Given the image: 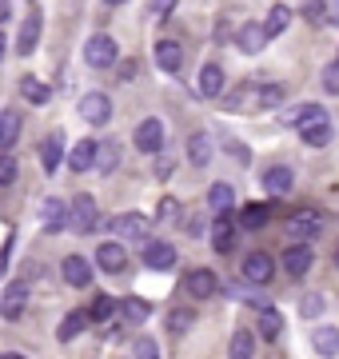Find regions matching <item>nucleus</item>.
<instances>
[{
  "instance_id": "nucleus-1",
  "label": "nucleus",
  "mask_w": 339,
  "mask_h": 359,
  "mask_svg": "<svg viewBox=\"0 0 339 359\" xmlns=\"http://www.w3.org/2000/svg\"><path fill=\"white\" fill-rule=\"evenodd\" d=\"M284 96H287L284 84H235V88L223 96V108H228V112H244V108L260 112V108L284 104Z\"/></svg>"
},
{
  "instance_id": "nucleus-2",
  "label": "nucleus",
  "mask_w": 339,
  "mask_h": 359,
  "mask_svg": "<svg viewBox=\"0 0 339 359\" xmlns=\"http://www.w3.org/2000/svg\"><path fill=\"white\" fill-rule=\"evenodd\" d=\"M100 224V212H96V200L88 192H80L72 204H68V228L72 231H96Z\"/></svg>"
},
{
  "instance_id": "nucleus-3",
  "label": "nucleus",
  "mask_w": 339,
  "mask_h": 359,
  "mask_svg": "<svg viewBox=\"0 0 339 359\" xmlns=\"http://www.w3.org/2000/svg\"><path fill=\"white\" fill-rule=\"evenodd\" d=\"M112 231H116V240H148L152 236V219L140 216V212H124V216L112 219Z\"/></svg>"
},
{
  "instance_id": "nucleus-4",
  "label": "nucleus",
  "mask_w": 339,
  "mask_h": 359,
  "mask_svg": "<svg viewBox=\"0 0 339 359\" xmlns=\"http://www.w3.org/2000/svg\"><path fill=\"white\" fill-rule=\"evenodd\" d=\"M319 231H324V216L312 212V208H303V212H296V216H287V236H291V240H303V244H307V240H315Z\"/></svg>"
},
{
  "instance_id": "nucleus-5",
  "label": "nucleus",
  "mask_w": 339,
  "mask_h": 359,
  "mask_svg": "<svg viewBox=\"0 0 339 359\" xmlns=\"http://www.w3.org/2000/svg\"><path fill=\"white\" fill-rule=\"evenodd\" d=\"M84 60H88L92 68H112L116 65V40L104 36V32H96V36L84 44Z\"/></svg>"
},
{
  "instance_id": "nucleus-6",
  "label": "nucleus",
  "mask_w": 339,
  "mask_h": 359,
  "mask_svg": "<svg viewBox=\"0 0 339 359\" xmlns=\"http://www.w3.org/2000/svg\"><path fill=\"white\" fill-rule=\"evenodd\" d=\"M25 308H28V283L25 280L8 283V287H4V295H0V316H4V320H20V316H25Z\"/></svg>"
},
{
  "instance_id": "nucleus-7",
  "label": "nucleus",
  "mask_w": 339,
  "mask_h": 359,
  "mask_svg": "<svg viewBox=\"0 0 339 359\" xmlns=\"http://www.w3.org/2000/svg\"><path fill=\"white\" fill-rule=\"evenodd\" d=\"M184 287H188L192 299H212V295L220 292V280H216V271L212 268H196V271H188Z\"/></svg>"
},
{
  "instance_id": "nucleus-8",
  "label": "nucleus",
  "mask_w": 339,
  "mask_h": 359,
  "mask_svg": "<svg viewBox=\"0 0 339 359\" xmlns=\"http://www.w3.org/2000/svg\"><path fill=\"white\" fill-rule=\"evenodd\" d=\"M80 116L88 124H108L112 120V100L104 92H88V96H80Z\"/></svg>"
},
{
  "instance_id": "nucleus-9",
  "label": "nucleus",
  "mask_w": 339,
  "mask_h": 359,
  "mask_svg": "<svg viewBox=\"0 0 339 359\" xmlns=\"http://www.w3.org/2000/svg\"><path fill=\"white\" fill-rule=\"evenodd\" d=\"M212 248L220 252V256H228L235 248V219H232V208L228 212H220L216 216V224H212Z\"/></svg>"
},
{
  "instance_id": "nucleus-10",
  "label": "nucleus",
  "mask_w": 339,
  "mask_h": 359,
  "mask_svg": "<svg viewBox=\"0 0 339 359\" xmlns=\"http://www.w3.org/2000/svg\"><path fill=\"white\" fill-rule=\"evenodd\" d=\"M300 136H303V144H307V148H327V144H331V136H335V132H331V120H327V112L324 116H312L307 124H300Z\"/></svg>"
},
{
  "instance_id": "nucleus-11",
  "label": "nucleus",
  "mask_w": 339,
  "mask_h": 359,
  "mask_svg": "<svg viewBox=\"0 0 339 359\" xmlns=\"http://www.w3.org/2000/svg\"><path fill=\"white\" fill-rule=\"evenodd\" d=\"M272 271H275V259L268 256V252H251L248 259H244V280L248 283H272Z\"/></svg>"
},
{
  "instance_id": "nucleus-12",
  "label": "nucleus",
  "mask_w": 339,
  "mask_h": 359,
  "mask_svg": "<svg viewBox=\"0 0 339 359\" xmlns=\"http://www.w3.org/2000/svg\"><path fill=\"white\" fill-rule=\"evenodd\" d=\"M132 140H136L140 152H160V148H164V124H160V120H140Z\"/></svg>"
},
{
  "instance_id": "nucleus-13",
  "label": "nucleus",
  "mask_w": 339,
  "mask_h": 359,
  "mask_svg": "<svg viewBox=\"0 0 339 359\" xmlns=\"http://www.w3.org/2000/svg\"><path fill=\"white\" fill-rule=\"evenodd\" d=\"M312 248L303 244V240H296V244L284 252V271L287 276H307V268H312Z\"/></svg>"
},
{
  "instance_id": "nucleus-14",
  "label": "nucleus",
  "mask_w": 339,
  "mask_h": 359,
  "mask_svg": "<svg viewBox=\"0 0 339 359\" xmlns=\"http://www.w3.org/2000/svg\"><path fill=\"white\" fill-rule=\"evenodd\" d=\"M40 28H44V20H40V13H32L20 25V36H16V56H32V48L40 44Z\"/></svg>"
},
{
  "instance_id": "nucleus-15",
  "label": "nucleus",
  "mask_w": 339,
  "mask_h": 359,
  "mask_svg": "<svg viewBox=\"0 0 339 359\" xmlns=\"http://www.w3.org/2000/svg\"><path fill=\"white\" fill-rule=\"evenodd\" d=\"M96 264L104 271H124L128 268V248L124 244H100L96 248Z\"/></svg>"
},
{
  "instance_id": "nucleus-16",
  "label": "nucleus",
  "mask_w": 339,
  "mask_h": 359,
  "mask_svg": "<svg viewBox=\"0 0 339 359\" xmlns=\"http://www.w3.org/2000/svg\"><path fill=\"white\" fill-rule=\"evenodd\" d=\"M60 271H64V280L72 283V287H88V280H92V264L84 256H64Z\"/></svg>"
},
{
  "instance_id": "nucleus-17",
  "label": "nucleus",
  "mask_w": 339,
  "mask_h": 359,
  "mask_svg": "<svg viewBox=\"0 0 339 359\" xmlns=\"http://www.w3.org/2000/svg\"><path fill=\"white\" fill-rule=\"evenodd\" d=\"M268 219H272V208L268 204H248V208H240L235 224L244 231H260V228H268Z\"/></svg>"
},
{
  "instance_id": "nucleus-18",
  "label": "nucleus",
  "mask_w": 339,
  "mask_h": 359,
  "mask_svg": "<svg viewBox=\"0 0 339 359\" xmlns=\"http://www.w3.org/2000/svg\"><path fill=\"white\" fill-rule=\"evenodd\" d=\"M68 168H72V172H88V168H96V140H76L72 144Z\"/></svg>"
},
{
  "instance_id": "nucleus-19",
  "label": "nucleus",
  "mask_w": 339,
  "mask_h": 359,
  "mask_svg": "<svg viewBox=\"0 0 339 359\" xmlns=\"http://www.w3.org/2000/svg\"><path fill=\"white\" fill-rule=\"evenodd\" d=\"M291 184H296V176H291V168H284V164H275V168L263 172V188H268L272 196H287Z\"/></svg>"
},
{
  "instance_id": "nucleus-20",
  "label": "nucleus",
  "mask_w": 339,
  "mask_h": 359,
  "mask_svg": "<svg viewBox=\"0 0 339 359\" xmlns=\"http://www.w3.org/2000/svg\"><path fill=\"white\" fill-rule=\"evenodd\" d=\"M144 264H148L152 271L172 268V264H176V248L164 244V240H160V244H148V248H144Z\"/></svg>"
},
{
  "instance_id": "nucleus-21",
  "label": "nucleus",
  "mask_w": 339,
  "mask_h": 359,
  "mask_svg": "<svg viewBox=\"0 0 339 359\" xmlns=\"http://www.w3.org/2000/svg\"><path fill=\"white\" fill-rule=\"evenodd\" d=\"M235 44H240V52L256 56V52H263V44H268V32H263V25H244L240 36H235Z\"/></svg>"
},
{
  "instance_id": "nucleus-22",
  "label": "nucleus",
  "mask_w": 339,
  "mask_h": 359,
  "mask_svg": "<svg viewBox=\"0 0 339 359\" xmlns=\"http://www.w3.org/2000/svg\"><path fill=\"white\" fill-rule=\"evenodd\" d=\"M40 224H44V231H60L68 224V208L64 200H44V208H40Z\"/></svg>"
},
{
  "instance_id": "nucleus-23",
  "label": "nucleus",
  "mask_w": 339,
  "mask_h": 359,
  "mask_svg": "<svg viewBox=\"0 0 339 359\" xmlns=\"http://www.w3.org/2000/svg\"><path fill=\"white\" fill-rule=\"evenodd\" d=\"M156 65L164 68V72H180L184 48L176 44V40H160V44H156Z\"/></svg>"
},
{
  "instance_id": "nucleus-24",
  "label": "nucleus",
  "mask_w": 339,
  "mask_h": 359,
  "mask_svg": "<svg viewBox=\"0 0 339 359\" xmlns=\"http://www.w3.org/2000/svg\"><path fill=\"white\" fill-rule=\"evenodd\" d=\"M256 332H260V339H279V332H284V316H279V311H275L272 304H263Z\"/></svg>"
},
{
  "instance_id": "nucleus-25",
  "label": "nucleus",
  "mask_w": 339,
  "mask_h": 359,
  "mask_svg": "<svg viewBox=\"0 0 339 359\" xmlns=\"http://www.w3.org/2000/svg\"><path fill=\"white\" fill-rule=\"evenodd\" d=\"M200 96H208V100L223 96V68L220 65H204V72H200Z\"/></svg>"
},
{
  "instance_id": "nucleus-26",
  "label": "nucleus",
  "mask_w": 339,
  "mask_h": 359,
  "mask_svg": "<svg viewBox=\"0 0 339 359\" xmlns=\"http://www.w3.org/2000/svg\"><path fill=\"white\" fill-rule=\"evenodd\" d=\"M88 327V316L84 311H68L64 320H60V327H56V339L60 344H68V339H80V332Z\"/></svg>"
},
{
  "instance_id": "nucleus-27",
  "label": "nucleus",
  "mask_w": 339,
  "mask_h": 359,
  "mask_svg": "<svg viewBox=\"0 0 339 359\" xmlns=\"http://www.w3.org/2000/svg\"><path fill=\"white\" fill-rule=\"evenodd\" d=\"M16 136H20V112H0V152H8L16 144Z\"/></svg>"
},
{
  "instance_id": "nucleus-28",
  "label": "nucleus",
  "mask_w": 339,
  "mask_h": 359,
  "mask_svg": "<svg viewBox=\"0 0 339 359\" xmlns=\"http://www.w3.org/2000/svg\"><path fill=\"white\" fill-rule=\"evenodd\" d=\"M112 311H116V304H112V295L96 292V295H92V304H88V311H84V316H88V323H104L108 316H112Z\"/></svg>"
},
{
  "instance_id": "nucleus-29",
  "label": "nucleus",
  "mask_w": 339,
  "mask_h": 359,
  "mask_svg": "<svg viewBox=\"0 0 339 359\" xmlns=\"http://www.w3.org/2000/svg\"><path fill=\"white\" fill-rule=\"evenodd\" d=\"M312 116H324V108H319V104H296V108L284 112V124L287 128H300V124H307Z\"/></svg>"
},
{
  "instance_id": "nucleus-30",
  "label": "nucleus",
  "mask_w": 339,
  "mask_h": 359,
  "mask_svg": "<svg viewBox=\"0 0 339 359\" xmlns=\"http://www.w3.org/2000/svg\"><path fill=\"white\" fill-rule=\"evenodd\" d=\"M188 160H192L196 168H204L212 160V140L204 136V132H196V136L188 140Z\"/></svg>"
},
{
  "instance_id": "nucleus-31",
  "label": "nucleus",
  "mask_w": 339,
  "mask_h": 359,
  "mask_svg": "<svg viewBox=\"0 0 339 359\" xmlns=\"http://www.w3.org/2000/svg\"><path fill=\"white\" fill-rule=\"evenodd\" d=\"M232 204H235L232 184H212V188H208V208H212V212H228Z\"/></svg>"
},
{
  "instance_id": "nucleus-32",
  "label": "nucleus",
  "mask_w": 339,
  "mask_h": 359,
  "mask_svg": "<svg viewBox=\"0 0 339 359\" xmlns=\"http://www.w3.org/2000/svg\"><path fill=\"white\" fill-rule=\"evenodd\" d=\"M291 25V8H284V4H275L272 13H268V20H263V32H268V40L279 36L284 28Z\"/></svg>"
},
{
  "instance_id": "nucleus-33",
  "label": "nucleus",
  "mask_w": 339,
  "mask_h": 359,
  "mask_svg": "<svg viewBox=\"0 0 339 359\" xmlns=\"http://www.w3.org/2000/svg\"><path fill=\"white\" fill-rule=\"evenodd\" d=\"M312 347L319 351V355H335L339 351V332L335 327H319V332L312 335Z\"/></svg>"
},
{
  "instance_id": "nucleus-34",
  "label": "nucleus",
  "mask_w": 339,
  "mask_h": 359,
  "mask_svg": "<svg viewBox=\"0 0 339 359\" xmlns=\"http://www.w3.org/2000/svg\"><path fill=\"white\" fill-rule=\"evenodd\" d=\"M120 316H124L128 323H144L148 316H152V308H148V299H136V295H132V299L120 304Z\"/></svg>"
},
{
  "instance_id": "nucleus-35",
  "label": "nucleus",
  "mask_w": 339,
  "mask_h": 359,
  "mask_svg": "<svg viewBox=\"0 0 339 359\" xmlns=\"http://www.w3.org/2000/svg\"><path fill=\"white\" fill-rule=\"evenodd\" d=\"M120 160V144L108 140V144H96V172H112Z\"/></svg>"
},
{
  "instance_id": "nucleus-36",
  "label": "nucleus",
  "mask_w": 339,
  "mask_h": 359,
  "mask_svg": "<svg viewBox=\"0 0 339 359\" xmlns=\"http://www.w3.org/2000/svg\"><path fill=\"white\" fill-rule=\"evenodd\" d=\"M20 96L28 104H48V84H40L36 76H25L20 80Z\"/></svg>"
},
{
  "instance_id": "nucleus-37",
  "label": "nucleus",
  "mask_w": 339,
  "mask_h": 359,
  "mask_svg": "<svg viewBox=\"0 0 339 359\" xmlns=\"http://www.w3.org/2000/svg\"><path fill=\"white\" fill-rule=\"evenodd\" d=\"M232 355L235 359H251L256 355V335L251 332H235L232 335Z\"/></svg>"
},
{
  "instance_id": "nucleus-38",
  "label": "nucleus",
  "mask_w": 339,
  "mask_h": 359,
  "mask_svg": "<svg viewBox=\"0 0 339 359\" xmlns=\"http://www.w3.org/2000/svg\"><path fill=\"white\" fill-rule=\"evenodd\" d=\"M192 327V308H176L168 311V335H184Z\"/></svg>"
},
{
  "instance_id": "nucleus-39",
  "label": "nucleus",
  "mask_w": 339,
  "mask_h": 359,
  "mask_svg": "<svg viewBox=\"0 0 339 359\" xmlns=\"http://www.w3.org/2000/svg\"><path fill=\"white\" fill-rule=\"evenodd\" d=\"M40 164H44V172H56L60 168V140H48L40 148Z\"/></svg>"
},
{
  "instance_id": "nucleus-40",
  "label": "nucleus",
  "mask_w": 339,
  "mask_h": 359,
  "mask_svg": "<svg viewBox=\"0 0 339 359\" xmlns=\"http://www.w3.org/2000/svg\"><path fill=\"white\" fill-rule=\"evenodd\" d=\"M16 172H20V168H16V160L8 152H0V188L16 184Z\"/></svg>"
},
{
  "instance_id": "nucleus-41",
  "label": "nucleus",
  "mask_w": 339,
  "mask_h": 359,
  "mask_svg": "<svg viewBox=\"0 0 339 359\" xmlns=\"http://www.w3.org/2000/svg\"><path fill=\"white\" fill-rule=\"evenodd\" d=\"M303 16H307L312 25H319V20H327V4L324 0H303Z\"/></svg>"
},
{
  "instance_id": "nucleus-42",
  "label": "nucleus",
  "mask_w": 339,
  "mask_h": 359,
  "mask_svg": "<svg viewBox=\"0 0 339 359\" xmlns=\"http://www.w3.org/2000/svg\"><path fill=\"white\" fill-rule=\"evenodd\" d=\"M324 92L339 96V60H335V65H327V68H324Z\"/></svg>"
},
{
  "instance_id": "nucleus-43",
  "label": "nucleus",
  "mask_w": 339,
  "mask_h": 359,
  "mask_svg": "<svg viewBox=\"0 0 339 359\" xmlns=\"http://www.w3.org/2000/svg\"><path fill=\"white\" fill-rule=\"evenodd\" d=\"M300 311H303V316H307V320H315V316L324 311V295H303Z\"/></svg>"
},
{
  "instance_id": "nucleus-44",
  "label": "nucleus",
  "mask_w": 339,
  "mask_h": 359,
  "mask_svg": "<svg viewBox=\"0 0 339 359\" xmlns=\"http://www.w3.org/2000/svg\"><path fill=\"white\" fill-rule=\"evenodd\" d=\"M140 359H156L160 355V347H156V339H136V347H132Z\"/></svg>"
},
{
  "instance_id": "nucleus-45",
  "label": "nucleus",
  "mask_w": 339,
  "mask_h": 359,
  "mask_svg": "<svg viewBox=\"0 0 339 359\" xmlns=\"http://www.w3.org/2000/svg\"><path fill=\"white\" fill-rule=\"evenodd\" d=\"M176 212H180V200L176 196H164L160 200V219H176Z\"/></svg>"
},
{
  "instance_id": "nucleus-46",
  "label": "nucleus",
  "mask_w": 339,
  "mask_h": 359,
  "mask_svg": "<svg viewBox=\"0 0 339 359\" xmlns=\"http://www.w3.org/2000/svg\"><path fill=\"white\" fill-rule=\"evenodd\" d=\"M172 8H176V0H152V13H156L160 20H168Z\"/></svg>"
},
{
  "instance_id": "nucleus-47",
  "label": "nucleus",
  "mask_w": 339,
  "mask_h": 359,
  "mask_svg": "<svg viewBox=\"0 0 339 359\" xmlns=\"http://www.w3.org/2000/svg\"><path fill=\"white\" fill-rule=\"evenodd\" d=\"M116 76H120V80H132V76H136V60H120V65H116Z\"/></svg>"
},
{
  "instance_id": "nucleus-48",
  "label": "nucleus",
  "mask_w": 339,
  "mask_h": 359,
  "mask_svg": "<svg viewBox=\"0 0 339 359\" xmlns=\"http://www.w3.org/2000/svg\"><path fill=\"white\" fill-rule=\"evenodd\" d=\"M331 25H339V0H335V8H331Z\"/></svg>"
},
{
  "instance_id": "nucleus-49",
  "label": "nucleus",
  "mask_w": 339,
  "mask_h": 359,
  "mask_svg": "<svg viewBox=\"0 0 339 359\" xmlns=\"http://www.w3.org/2000/svg\"><path fill=\"white\" fill-rule=\"evenodd\" d=\"M4 48H8V44H4V32H0V56H4Z\"/></svg>"
},
{
  "instance_id": "nucleus-50",
  "label": "nucleus",
  "mask_w": 339,
  "mask_h": 359,
  "mask_svg": "<svg viewBox=\"0 0 339 359\" xmlns=\"http://www.w3.org/2000/svg\"><path fill=\"white\" fill-rule=\"evenodd\" d=\"M104 4H124V0H104Z\"/></svg>"
},
{
  "instance_id": "nucleus-51",
  "label": "nucleus",
  "mask_w": 339,
  "mask_h": 359,
  "mask_svg": "<svg viewBox=\"0 0 339 359\" xmlns=\"http://www.w3.org/2000/svg\"><path fill=\"white\" fill-rule=\"evenodd\" d=\"M335 264H339V252H335Z\"/></svg>"
}]
</instances>
